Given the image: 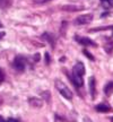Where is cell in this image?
Masks as SVG:
<instances>
[{
  "mask_svg": "<svg viewBox=\"0 0 113 122\" xmlns=\"http://www.w3.org/2000/svg\"><path fill=\"white\" fill-rule=\"evenodd\" d=\"M0 27H1V25H0Z\"/></svg>",
  "mask_w": 113,
  "mask_h": 122,
  "instance_id": "44dd1931",
  "label": "cell"
},
{
  "mask_svg": "<svg viewBox=\"0 0 113 122\" xmlns=\"http://www.w3.org/2000/svg\"><path fill=\"white\" fill-rule=\"evenodd\" d=\"M8 121H19V120L18 119H14V118H9Z\"/></svg>",
  "mask_w": 113,
  "mask_h": 122,
  "instance_id": "ac0fdd59",
  "label": "cell"
},
{
  "mask_svg": "<svg viewBox=\"0 0 113 122\" xmlns=\"http://www.w3.org/2000/svg\"><path fill=\"white\" fill-rule=\"evenodd\" d=\"M62 9L63 10H68V11H76V10H82L83 7H76L74 5H67V6H63Z\"/></svg>",
  "mask_w": 113,
  "mask_h": 122,
  "instance_id": "30bf717a",
  "label": "cell"
},
{
  "mask_svg": "<svg viewBox=\"0 0 113 122\" xmlns=\"http://www.w3.org/2000/svg\"><path fill=\"white\" fill-rule=\"evenodd\" d=\"M88 85H89V92H91V95L92 97L94 98L95 97V94H96V81H95V78L94 77H91L89 78V81H88Z\"/></svg>",
  "mask_w": 113,
  "mask_h": 122,
  "instance_id": "52a82bcc",
  "label": "cell"
},
{
  "mask_svg": "<svg viewBox=\"0 0 113 122\" xmlns=\"http://www.w3.org/2000/svg\"><path fill=\"white\" fill-rule=\"evenodd\" d=\"M14 67H15V69L17 70V71H23V70L25 69V66H26V61L23 57L21 56H17V57L15 58V60H14Z\"/></svg>",
  "mask_w": 113,
  "mask_h": 122,
  "instance_id": "3957f363",
  "label": "cell"
},
{
  "mask_svg": "<svg viewBox=\"0 0 113 122\" xmlns=\"http://www.w3.org/2000/svg\"><path fill=\"white\" fill-rule=\"evenodd\" d=\"M54 120L56 121H65V119L61 118V117H59V115H56V118H54Z\"/></svg>",
  "mask_w": 113,
  "mask_h": 122,
  "instance_id": "2e32d148",
  "label": "cell"
},
{
  "mask_svg": "<svg viewBox=\"0 0 113 122\" xmlns=\"http://www.w3.org/2000/svg\"><path fill=\"white\" fill-rule=\"evenodd\" d=\"M110 110L111 107L105 103H101V104L96 105V111H98V112H109Z\"/></svg>",
  "mask_w": 113,
  "mask_h": 122,
  "instance_id": "9c48e42d",
  "label": "cell"
},
{
  "mask_svg": "<svg viewBox=\"0 0 113 122\" xmlns=\"http://www.w3.org/2000/svg\"><path fill=\"white\" fill-rule=\"evenodd\" d=\"M4 79H5V75H4V72H2V70L0 69V84L4 81Z\"/></svg>",
  "mask_w": 113,
  "mask_h": 122,
  "instance_id": "9a60e30c",
  "label": "cell"
},
{
  "mask_svg": "<svg viewBox=\"0 0 113 122\" xmlns=\"http://www.w3.org/2000/svg\"><path fill=\"white\" fill-rule=\"evenodd\" d=\"M72 72H76V74L80 75V76H84V74H85V66H84L83 62H77L74 66V71Z\"/></svg>",
  "mask_w": 113,
  "mask_h": 122,
  "instance_id": "8992f818",
  "label": "cell"
},
{
  "mask_svg": "<svg viewBox=\"0 0 113 122\" xmlns=\"http://www.w3.org/2000/svg\"><path fill=\"white\" fill-rule=\"evenodd\" d=\"M93 20V15L92 14H86V15H80L74 20L75 25H86Z\"/></svg>",
  "mask_w": 113,
  "mask_h": 122,
  "instance_id": "7a4b0ae2",
  "label": "cell"
},
{
  "mask_svg": "<svg viewBox=\"0 0 113 122\" xmlns=\"http://www.w3.org/2000/svg\"><path fill=\"white\" fill-rule=\"evenodd\" d=\"M101 5H102L103 8L109 9L113 7V0H101Z\"/></svg>",
  "mask_w": 113,
  "mask_h": 122,
  "instance_id": "8fae6325",
  "label": "cell"
},
{
  "mask_svg": "<svg viewBox=\"0 0 113 122\" xmlns=\"http://www.w3.org/2000/svg\"><path fill=\"white\" fill-rule=\"evenodd\" d=\"M28 103H30L32 106H34V107H41L42 104H43V102L40 100V98H36V97H32L28 100Z\"/></svg>",
  "mask_w": 113,
  "mask_h": 122,
  "instance_id": "ba28073f",
  "label": "cell"
},
{
  "mask_svg": "<svg viewBox=\"0 0 113 122\" xmlns=\"http://www.w3.org/2000/svg\"><path fill=\"white\" fill-rule=\"evenodd\" d=\"M75 39H76V41H78V43L83 44L85 46H96L95 42L93 40L88 39V37H79V36H76Z\"/></svg>",
  "mask_w": 113,
  "mask_h": 122,
  "instance_id": "277c9868",
  "label": "cell"
},
{
  "mask_svg": "<svg viewBox=\"0 0 113 122\" xmlns=\"http://www.w3.org/2000/svg\"><path fill=\"white\" fill-rule=\"evenodd\" d=\"M72 81H74V84L77 87H83V85H84L83 76L76 74V72H72Z\"/></svg>",
  "mask_w": 113,
  "mask_h": 122,
  "instance_id": "5b68a950",
  "label": "cell"
},
{
  "mask_svg": "<svg viewBox=\"0 0 113 122\" xmlns=\"http://www.w3.org/2000/svg\"><path fill=\"white\" fill-rule=\"evenodd\" d=\"M45 57H46V63H49V62H50V57H49V54H48V53L45 54Z\"/></svg>",
  "mask_w": 113,
  "mask_h": 122,
  "instance_id": "e0dca14e",
  "label": "cell"
},
{
  "mask_svg": "<svg viewBox=\"0 0 113 122\" xmlns=\"http://www.w3.org/2000/svg\"><path fill=\"white\" fill-rule=\"evenodd\" d=\"M83 53L85 54V56H86L87 58H88V59H89V60H92V61H94V60H95V58H94V56H92V54H91L89 52H88L87 50H84Z\"/></svg>",
  "mask_w": 113,
  "mask_h": 122,
  "instance_id": "4fadbf2b",
  "label": "cell"
},
{
  "mask_svg": "<svg viewBox=\"0 0 113 122\" xmlns=\"http://www.w3.org/2000/svg\"><path fill=\"white\" fill-rule=\"evenodd\" d=\"M111 121H113V117H112V118H111Z\"/></svg>",
  "mask_w": 113,
  "mask_h": 122,
  "instance_id": "ffe728a7",
  "label": "cell"
},
{
  "mask_svg": "<svg viewBox=\"0 0 113 122\" xmlns=\"http://www.w3.org/2000/svg\"><path fill=\"white\" fill-rule=\"evenodd\" d=\"M104 93L106 94V95H111V94L113 93V83H112V81L105 85V87H104Z\"/></svg>",
  "mask_w": 113,
  "mask_h": 122,
  "instance_id": "7c38bea8",
  "label": "cell"
},
{
  "mask_svg": "<svg viewBox=\"0 0 113 122\" xmlns=\"http://www.w3.org/2000/svg\"><path fill=\"white\" fill-rule=\"evenodd\" d=\"M48 1H51V0H33V2L36 5H40V4H45Z\"/></svg>",
  "mask_w": 113,
  "mask_h": 122,
  "instance_id": "5bb4252c",
  "label": "cell"
},
{
  "mask_svg": "<svg viewBox=\"0 0 113 122\" xmlns=\"http://www.w3.org/2000/svg\"><path fill=\"white\" fill-rule=\"evenodd\" d=\"M54 85H56V91L59 92L61 95L65 97V98H67V100H69V101L72 100V92L67 87V85H66V84H63L61 80L58 79V80L54 81Z\"/></svg>",
  "mask_w": 113,
  "mask_h": 122,
  "instance_id": "6da1fadb",
  "label": "cell"
},
{
  "mask_svg": "<svg viewBox=\"0 0 113 122\" xmlns=\"http://www.w3.org/2000/svg\"><path fill=\"white\" fill-rule=\"evenodd\" d=\"M0 121H4V118H1V117H0Z\"/></svg>",
  "mask_w": 113,
  "mask_h": 122,
  "instance_id": "d6986e66",
  "label": "cell"
}]
</instances>
